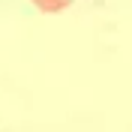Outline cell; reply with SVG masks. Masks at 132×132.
Instances as JSON below:
<instances>
[{
	"label": "cell",
	"mask_w": 132,
	"mask_h": 132,
	"mask_svg": "<svg viewBox=\"0 0 132 132\" xmlns=\"http://www.w3.org/2000/svg\"><path fill=\"white\" fill-rule=\"evenodd\" d=\"M30 3L39 9V12H45V15H51V12H63L66 6H72V0H30Z\"/></svg>",
	"instance_id": "cell-1"
}]
</instances>
